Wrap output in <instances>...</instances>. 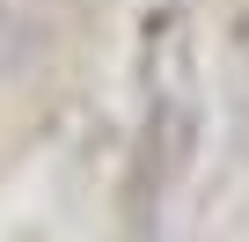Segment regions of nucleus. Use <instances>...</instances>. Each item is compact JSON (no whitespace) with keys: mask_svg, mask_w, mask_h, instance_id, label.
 Segmentation results:
<instances>
[{"mask_svg":"<svg viewBox=\"0 0 249 242\" xmlns=\"http://www.w3.org/2000/svg\"><path fill=\"white\" fill-rule=\"evenodd\" d=\"M52 59V22L22 0H0V81H30Z\"/></svg>","mask_w":249,"mask_h":242,"instance_id":"obj_1","label":"nucleus"}]
</instances>
